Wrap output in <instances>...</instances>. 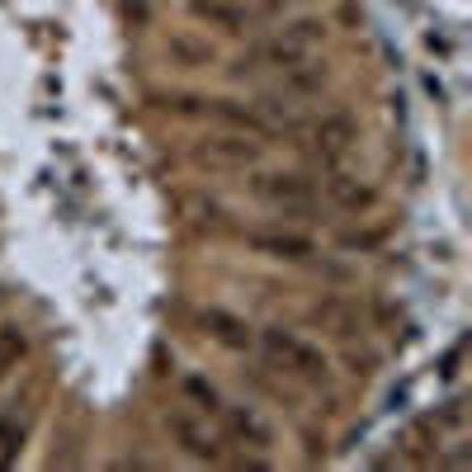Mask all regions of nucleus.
I'll use <instances>...</instances> for the list:
<instances>
[{
    "label": "nucleus",
    "mask_w": 472,
    "mask_h": 472,
    "mask_svg": "<svg viewBox=\"0 0 472 472\" xmlns=\"http://www.w3.org/2000/svg\"><path fill=\"white\" fill-rule=\"evenodd\" d=\"M459 364H463V345H453V350L444 354V364H440V374H444V378H459Z\"/></svg>",
    "instance_id": "nucleus-11"
},
{
    "label": "nucleus",
    "mask_w": 472,
    "mask_h": 472,
    "mask_svg": "<svg viewBox=\"0 0 472 472\" xmlns=\"http://www.w3.org/2000/svg\"><path fill=\"white\" fill-rule=\"evenodd\" d=\"M217 416H223V426H227L232 440H246L250 449H269V444H274V430H269L265 420H260L256 407H241V401H223V407H217Z\"/></svg>",
    "instance_id": "nucleus-3"
},
{
    "label": "nucleus",
    "mask_w": 472,
    "mask_h": 472,
    "mask_svg": "<svg viewBox=\"0 0 472 472\" xmlns=\"http://www.w3.org/2000/svg\"><path fill=\"white\" fill-rule=\"evenodd\" d=\"M260 345L274 354V359H283V368H293V374L302 378H326V354L308 345V341H298L293 331H283V326H269L260 331Z\"/></svg>",
    "instance_id": "nucleus-1"
},
{
    "label": "nucleus",
    "mask_w": 472,
    "mask_h": 472,
    "mask_svg": "<svg viewBox=\"0 0 472 472\" xmlns=\"http://www.w3.org/2000/svg\"><path fill=\"white\" fill-rule=\"evenodd\" d=\"M171 434L180 440V449L198 463H227V449H223V434H213L208 426H198L194 416H171Z\"/></svg>",
    "instance_id": "nucleus-2"
},
{
    "label": "nucleus",
    "mask_w": 472,
    "mask_h": 472,
    "mask_svg": "<svg viewBox=\"0 0 472 472\" xmlns=\"http://www.w3.org/2000/svg\"><path fill=\"white\" fill-rule=\"evenodd\" d=\"M180 392H184V397H194L204 411H217V407H223V397H217V387H213L208 378H198V374H184Z\"/></svg>",
    "instance_id": "nucleus-10"
},
{
    "label": "nucleus",
    "mask_w": 472,
    "mask_h": 472,
    "mask_svg": "<svg viewBox=\"0 0 472 472\" xmlns=\"http://www.w3.org/2000/svg\"><path fill=\"white\" fill-rule=\"evenodd\" d=\"M326 194H331L341 208H350V213L374 208V198H378L374 190H368V184H359V180H345V175H341V180H331V184H326Z\"/></svg>",
    "instance_id": "nucleus-7"
},
{
    "label": "nucleus",
    "mask_w": 472,
    "mask_h": 472,
    "mask_svg": "<svg viewBox=\"0 0 472 472\" xmlns=\"http://www.w3.org/2000/svg\"><path fill=\"white\" fill-rule=\"evenodd\" d=\"M198 326H204V335H208V341H217L223 350H250V345H256V335H250V326L241 322V316L223 312V308L198 312Z\"/></svg>",
    "instance_id": "nucleus-4"
},
{
    "label": "nucleus",
    "mask_w": 472,
    "mask_h": 472,
    "mask_svg": "<svg viewBox=\"0 0 472 472\" xmlns=\"http://www.w3.org/2000/svg\"><path fill=\"white\" fill-rule=\"evenodd\" d=\"M24 350H29V341L14 326H0V378L10 374V368H20V359H24Z\"/></svg>",
    "instance_id": "nucleus-9"
},
{
    "label": "nucleus",
    "mask_w": 472,
    "mask_h": 472,
    "mask_svg": "<svg viewBox=\"0 0 472 472\" xmlns=\"http://www.w3.org/2000/svg\"><path fill=\"white\" fill-rule=\"evenodd\" d=\"M250 246H260V250H269V256H279V260H308V256H316V246L308 241V236H250Z\"/></svg>",
    "instance_id": "nucleus-6"
},
{
    "label": "nucleus",
    "mask_w": 472,
    "mask_h": 472,
    "mask_svg": "<svg viewBox=\"0 0 472 472\" xmlns=\"http://www.w3.org/2000/svg\"><path fill=\"white\" fill-rule=\"evenodd\" d=\"M256 194L269 198V204H289V208L312 204V184L298 180V175H265V180H256Z\"/></svg>",
    "instance_id": "nucleus-5"
},
{
    "label": "nucleus",
    "mask_w": 472,
    "mask_h": 472,
    "mask_svg": "<svg viewBox=\"0 0 472 472\" xmlns=\"http://www.w3.org/2000/svg\"><path fill=\"white\" fill-rule=\"evenodd\" d=\"M24 449V426L20 416H0V468H14Z\"/></svg>",
    "instance_id": "nucleus-8"
}]
</instances>
